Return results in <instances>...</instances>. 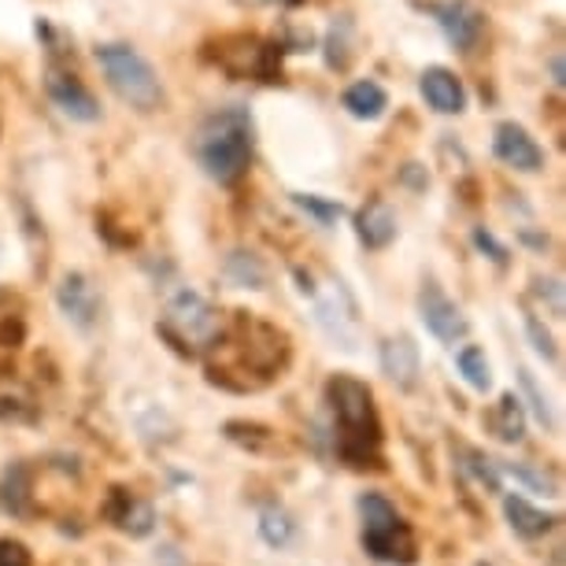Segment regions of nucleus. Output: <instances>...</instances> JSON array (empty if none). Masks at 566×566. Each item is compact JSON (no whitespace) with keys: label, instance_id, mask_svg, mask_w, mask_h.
<instances>
[{"label":"nucleus","instance_id":"nucleus-2","mask_svg":"<svg viewBox=\"0 0 566 566\" xmlns=\"http://www.w3.org/2000/svg\"><path fill=\"white\" fill-rule=\"evenodd\" d=\"M329 408H334L337 433H340V455L352 459L356 467H363L367 459H374L381 441V426L378 411H374V392L370 386H363L359 378L337 374L326 386Z\"/></svg>","mask_w":566,"mask_h":566},{"label":"nucleus","instance_id":"nucleus-21","mask_svg":"<svg viewBox=\"0 0 566 566\" xmlns=\"http://www.w3.org/2000/svg\"><path fill=\"white\" fill-rule=\"evenodd\" d=\"M293 200H296V205H301L315 222H323V227H329V222H337V219H340V205H334V200H323V197H312V193H296Z\"/></svg>","mask_w":566,"mask_h":566},{"label":"nucleus","instance_id":"nucleus-1","mask_svg":"<svg viewBox=\"0 0 566 566\" xmlns=\"http://www.w3.org/2000/svg\"><path fill=\"white\" fill-rule=\"evenodd\" d=\"M252 115L244 108H222L200 126L197 134V164L219 186H233L252 167Z\"/></svg>","mask_w":566,"mask_h":566},{"label":"nucleus","instance_id":"nucleus-17","mask_svg":"<svg viewBox=\"0 0 566 566\" xmlns=\"http://www.w3.org/2000/svg\"><path fill=\"white\" fill-rule=\"evenodd\" d=\"M455 367H459V374H463V381H467L470 389L485 392L489 386H493V367H489L485 352L478 348V345H463V348H459Z\"/></svg>","mask_w":566,"mask_h":566},{"label":"nucleus","instance_id":"nucleus-5","mask_svg":"<svg viewBox=\"0 0 566 566\" xmlns=\"http://www.w3.org/2000/svg\"><path fill=\"white\" fill-rule=\"evenodd\" d=\"M164 329L170 337L186 340V345H208L219 334V312L197 290H181L170 296Z\"/></svg>","mask_w":566,"mask_h":566},{"label":"nucleus","instance_id":"nucleus-23","mask_svg":"<svg viewBox=\"0 0 566 566\" xmlns=\"http://www.w3.org/2000/svg\"><path fill=\"white\" fill-rule=\"evenodd\" d=\"M526 334H530V340H533V348H537V356H544V359H559V352H555V340H552V334L548 329H541V323L533 315H526Z\"/></svg>","mask_w":566,"mask_h":566},{"label":"nucleus","instance_id":"nucleus-25","mask_svg":"<svg viewBox=\"0 0 566 566\" xmlns=\"http://www.w3.org/2000/svg\"><path fill=\"white\" fill-rule=\"evenodd\" d=\"M474 244H478V249H482V252H493V255H489V260H496V263H504V260H507V252L500 249V244L493 241V233L474 230Z\"/></svg>","mask_w":566,"mask_h":566},{"label":"nucleus","instance_id":"nucleus-11","mask_svg":"<svg viewBox=\"0 0 566 566\" xmlns=\"http://www.w3.org/2000/svg\"><path fill=\"white\" fill-rule=\"evenodd\" d=\"M419 90L426 104L437 112V115H459L467 112V90L463 82L455 78V71L448 67H426L422 78H419Z\"/></svg>","mask_w":566,"mask_h":566},{"label":"nucleus","instance_id":"nucleus-22","mask_svg":"<svg viewBox=\"0 0 566 566\" xmlns=\"http://www.w3.org/2000/svg\"><path fill=\"white\" fill-rule=\"evenodd\" d=\"M518 386H522V392L530 397V408H533V415L541 419V426H548L552 430V408H548V397L537 389V381H533V374L530 370H518Z\"/></svg>","mask_w":566,"mask_h":566},{"label":"nucleus","instance_id":"nucleus-24","mask_svg":"<svg viewBox=\"0 0 566 566\" xmlns=\"http://www.w3.org/2000/svg\"><path fill=\"white\" fill-rule=\"evenodd\" d=\"M0 566H34V559H30L23 541L0 537Z\"/></svg>","mask_w":566,"mask_h":566},{"label":"nucleus","instance_id":"nucleus-10","mask_svg":"<svg viewBox=\"0 0 566 566\" xmlns=\"http://www.w3.org/2000/svg\"><path fill=\"white\" fill-rule=\"evenodd\" d=\"M56 304H60L63 318H67L71 326H78V329H90L93 323H97V315H101V296H97L93 282L82 271L63 274L60 290H56Z\"/></svg>","mask_w":566,"mask_h":566},{"label":"nucleus","instance_id":"nucleus-16","mask_svg":"<svg viewBox=\"0 0 566 566\" xmlns=\"http://www.w3.org/2000/svg\"><path fill=\"white\" fill-rule=\"evenodd\" d=\"M489 430H493L500 441H507V444L522 441V433H526V415H522V400L515 397V392L500 397L496 408L489 411Z\"/></svg>","mask_w":566,"mask_h":566},{"label":"nucleus","instance_id":"nucleus-15","mask_svg":"<svg viewBox=\"0 0 566 566\" xmlns=\"http://www.w3.org/2000/svg\"><path fill=\"white\" fill-rule=\"evenodd\" d=\"M504 515H507V526L515 530L518 537H526V541H537L555 526L552 515H544L541 507H533L530 500H522V496H507L504 500Z\"/></svg>","mask_w":566,"mask_h":566},{"label":"nucleus","instance_id":"nucleus-19","mask_svg":"<svg viewBox=\"0 0 566 566\" xmlns=\"http://www.w3.org/2000/svg\"><path fill=\"white\" fill-rule=\"evenodd\" d=\"M493 470H496V474L511 478V482H518L522 489H530V493L555 496V482H552V478L537 474V470H530V467H522V463H504V459H493Z\"/></svg>","mask_w":566,"mask_h":566},{"label":"nucleus","instance_id":"nucleus-6","mask_svg":"<svg viewBox=\"0 0 566 566\" xmlns=\"http://www.w3.org/2000/svg\"><path fill=\"white\" fill-rule=\"evenodd\" d=\"M45 93H49V101L60 108V115H67L71 123H97L101 119V104L78 74L49 67L45 71Z\"/></svg>","mask_w":566,"mask_h":566},{"label":"nucleus","instance_id":"nucleus-8","mask_svg":"<svg viewBox=\"0 0 566 566\" xmlns=\"http://www.w3.org/2000/svg\"><path fill=\"white\" fill-rule=\"evenodd\" d=\"M493 153L504 167L511 170H522V175H537L544 170V148L537 145V137H533L522 123H500L493 130Z\"/></svg>","mask_w":566,"mask_h":566},{"label":"nucleus","instance_id":"nucleus-4","mask_svg":"<svg viewBox=\"0 0 566 566\" xmlns=\"http://www.w3.org/2000/svg\"><path fill=\"white\" fill-rule=\"evenodd\" d=\"M363 511V548L381 563H411L415 559V533L400 511L386 496L367 493L359 500Z\"/></svg>","mask_w":566,"mask_h":566},{"label":"nucleus","instance_id":"nucleus-14","mask_svg":"<svg viewBox=\"0 0 566 566\" xmlns=\"http://www.w3.org/2000/svg\"><path fill=\"white\" fill-rule=\"evenodd\" d=\"M356 233L367 249H386V244L397 238V216H392L389 205L370 200V205L356 216Z\"/></svg>","mask_w":566,"mask_h":566},{"label":"nucleus","instance_id":"nucleus-12","mask_svg":"<svg viewBox=\"0 0 566 566\" xmlns=\"http://www.w3.org/2000/svg\"><path fill=\"white\" fill-rule=\"evenodd\" d=\"M381 374H386L389 381H397V389H415V381H419L422 374V359H419V345H415L411 337H389L381 340Z\"/></svg>","mask_w":566,"mask_h":566},{"label":"nucleus","instance_id":"nucleus-3","mask_svg":"<svg viewBox=\"0 0 566 566\" xmlns=\"http://www.w3.org/2000/svg\"><path fill=\"white\" fill-rule=\"evenodd\" d=\"M93 56L101 63L104 82L112 85V93L123 104H130L134 112H145V115L164 108V101H167L164 78H159V71L153 67V60L142 56L134 45H126V41H104Z\"/></svg>","mask_w":566,"mask_h":566},{"label":"nucleus","instance_id":"nucleus-18","mask_svg":"<svg viewBox=\"0 0 566 566\" xmlns=\"http://www.w3.org/2000/svg\"><path fill=\"white\" fill-rule=\"evenodd\" d=\"M227 274L241 285V290H263V282H266L263 263L255 260L252 252H230L227 255Z\"/></svg>","mask_w":566,"mask_h":566},{"label":"nucleus","instance_id":"nucleus-9","mask_svg":"<svg viewBox=\"0 0 566 566\" xmlns=\"http://www.w3.org/2000/svg\"><path fill=\"white\" fill-rule=\"evenodd\" d=\"M433 15H437V27L444 30L448 45L459 49V52L478 49V41H482V34H485V15L478 12L474 4H467V0H444Z\"/></svg>","mask_w":566,"mask_h":566},{"label":"nucleus","instance_id":"nucleus-20","mask_svg":"<svg viewBox=\"0 0 566 566\" xmlns=\"http://www.w3.org/2000/svg\"><path fill=\"white\" fill-rule=\"evenodd\" d=\"M260 533H263V541H266V544L282 548V544H290V537H293V522H290V515H285V511L263 507V511H260Z\"/></svg>","mask_w":566,"mask_h":566},{"label":"nucleus","instance_id":"nucleus-26","mask_svg":"<svg viewBox=\"0 0 566 566\" xmlns=\"http://www.w3.org/2000/svg\"><path fill=\"white\" fill-rule=\"evenodd\" d=\"M552 82L563 90V82H566V78H563V56H555V60H552Z\"/></svg>","mask_w":566,"mask_h":566},{"label":"nucleus","instance_id":"nucleus-7","mask_svg":"<svg viewBox=\"0 0 566 566\" xmlns=\"http://www.w3.org/2000/svg\"><path fill=\"white\" fill-rule=\"evenodd\" d=\"M419 318L422 326L430 329L437 340H444V345H455V340L467 337V315L459 312V304L448 296L437 282H426V290L419 293Z\"/></svg>","mask_w":566,"mask_h":566},{"label":"nucleus","instance_id":"nucleus-13","mask_svg":"<svg viewBox=\"0 0 566 566\" xmlns=\"http://www.w3.org/2000/svg\"><path fill=\"white\" fill-rule=\"evenodd\" d=\"M340 104H345V112L352 115V119L374 123V119H381V115H386V108H389V93H386V85H381V82L359 78V82H352L348 90H345V97H340Z\"/></svg>","mask_w":566,"mask_h":566}]
</instances>
